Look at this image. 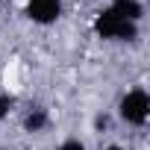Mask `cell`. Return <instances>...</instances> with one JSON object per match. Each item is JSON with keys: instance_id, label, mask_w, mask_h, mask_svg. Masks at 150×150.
<instances>
[{"instance_id": "cell-1", "label": "cell", "mask_w": 150, "mask_h": 150, "mask_svg": "<svg viewBox=\"0 0 150 150\" xmlns=\"http://www.w3.org/2000/svg\"><path fill=\"white\" fill-rule=\"evenodd\" d=\"M94 33L106 41H135L138 35V24H129V21H121L109 6L103 12H97L94 18Z\"/></svg>"}, {"instance_id": "cell-2", "label": "cell", "mask_w": 150, "mask_h": 150, "mask_svg": "<svg viewBox=\"0 0 150 150\" xmlns=\"http://www.w3.org/2000/svg\"><path fill=\"white\" fill-rule=\"evenodd\" d=\"M118 115H121V121H127L132 127H141L147 121V115H150V97H147V91L144 88L127 91L121 97V103H118Z\"/></svg>"}, {"instance_id": "cell-3", "label": "cell", "mask_w": 150, "mask_h": 150, "mask_svg": "<svg viewBox=\"0 0 150 150\" xmlns=\"http://www.w3.org/2000/svg\"><path fill=\"white\" fill-rule=\"evenodd\" d=\"M62 15V0H27V18L35 24H53Z\"/></svg>"}, {"instance_id": "cell-4", "label": "cell", "mask_w": 150, "mask_h": 150, "mask_svg": "<svg viewBox=\"0 0 150 150\" xmlns=\"http://www.w3.org/2000/svg\"><path fill=\"white\" fill-rule=\"evenodd\" d=\"M109 9L121 18V21H129V24H138V18L144 15V6L138 0H112Z\"/></svg>"}, {"instance_id": "cell-5", "label": "cell", "mask_w": 150, "mask_h": 150, "mask_svg": "<svg viewBox=\"0 0 150 150\" xmlns=\"http://www.w3.org/2000/svg\"><path fill=\"white\" fill-rule=\"evenodd\" d=\"M47 124H50V115H47V109H41V106L30 109L27 118H24V129H27V132H41Z\"/></svg>"}, {"instance_id": "cell-6", "label": "cell", "mask_w": 150, "mask_h": 150, "mask_svg": "<svg viewBox=\"0 0 150 150\" xmlns=\"http://www.w3.org/2000/svg\"><path fill=\"white\" fill-rule=\"evenodd\" d=\"M12 106H15V97L12 94H0V118H6L12 112Z\"/></svg>"}, {"instance_id": "cell-7", "label": "cell", "mask_w": 150, "mask_h": 150, "mask_svg": "<svg viewBox=\"0 0 150 150\" xmlns=\"http://www.w3.org/2000/svg\"><path fill=\"white\" fill-rule=\"evenodd\" d=\"M56 150H86V144H83V141H77V138H68V141H62Z\"/></svg>"}, {"instance_id": "cell-8", "label": "cell", "mask_w": 150, "mask_h": 150, "mask_svg": "<svg viewBox=\"0 0 150 150\" xmlns=\"http://www.w3.org/2000/svg\"><path fill=\"white\" fill-rule=\"evenodd\" d=\"M103 150H127V147H121V144H109V147H103Z\"/></svg>"}]
</instances>
